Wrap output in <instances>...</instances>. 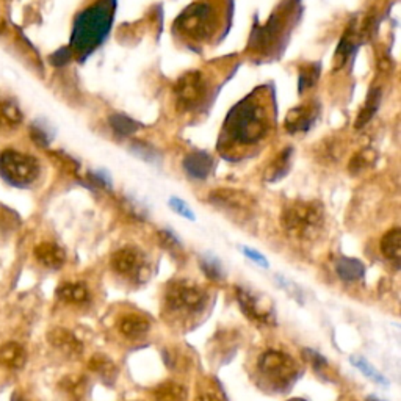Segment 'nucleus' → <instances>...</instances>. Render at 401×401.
I'll list each match as a JSON object with an SVG mask.
<instances>
[{"label": "nucleus", "instance_id": "nucleus-1", "mask_svg": "<svg viewBox=\"0 0 401 401\" xmlns=\"http://www.w3.org/2000/svg\"><path fill=\"white\" fill-rule=\"evenodd\" d=\"M116 0H99L75 18L71 49L85 55L101 46L109 37L115 18Z\"/></svg>", "mask_w": 401, "mask_h": 401}, {"label": "nucleus", "instance_id": "nucleus-2", "mask_svg": "<svg viewBox=\"0 0 401 401\" xmlns=\"http://www.w3.org/2000/svg\"><path fill=\"white\" fill-rule=\"evenodd\" d=\"M325 209L319 201H293L280 214L284 232L298 242H312L325 228Z\"/></svg>", "mask_w": 401, "mask_h": 401}, {"label": "nucleus", "instance_id": "nucleus-3", "mask_svg": "<svg viewBox=\"0 0 401 401\" xmlns=\"http://www.w3.org/2000/svg\"><path fill=\"white\" fill-rule=\"evenodd\" d=\"M266 119L264 109L256 102L246 99L230 110L224 121V133L229 142L242 146L260 142L266 133Z\"/></svg>", "mask_w": 401, "mask_h": 401}, {"label": "nucleus", "instance_id": "nucleus-4", "mask_svg": "<svg viewBox=\"0 0 401 401\" xmlns=\"http://www.w3.org/2000/svg\"><path fill=\"white\" fill-rule=\"evenodd\" d=\"M257 370L274 390H287L300 376L298 365L292 356L270 350L259 357Z\"/></svg>", "mask_w": 401, "mask_h": 401}, {"label": "nucleus", "instance_id": "nucleus-5", "mask_svg": "<svg viewBox=\"0 0 401 401\" xmlns=\"http://www.w3.org/2000/svg\"><path fill=\"white\" fill-rule=\"evenodd\" d=\"M209 295L193 280H171L165 292V306L174 314H199L207 306Z\"/></svg>", "mask_w": 401, "mask_h": 401}, {"label": "nucleus", "instance_id": "nucleus-6", "mask_svg": "<svg viewBox=\"0 0 401 401\" xmlns=\"http://www.w3.org/2000/svg\"><path fill=\"white\" fill-rule=\"evenodd\" d=\"M0 175L10 185L25 188L38 179L39 164L27 154L6 149L0 154Z\"/></svg>", "mask_w": 401, "mask_h": 401}, {"label": "nucleus", "instance_id": "nucleus-7", "mask_svg": "<svg viewBox=\"0 0 401 401\" xmlns=\"http://www.w3.org/2000/svg\"><path fill=\"white\" fill-rule=\"evenodd\" d=\"M111 270L119 276L132 280V283H142L149 274V264L144 252L137 246L125 245L116 249L110 259Z\"/></svg>", "mask_w": 401, "mask_h": 401}, {"label": "nucleus", "instance_id": "nucleus-8", "mask_svg": "<svg viewBox=\"0 0 401 401\" xmlns=\"http://www.w3.org/2000/svg\"><path fill=\"white\" fill-rule=\"evenodd\" d=\"M179 29L195 38H204L212 30V8L207 4H195L178 19Z\"/></svg>", "mask_w": 401, "mask_h": 401}, {"label": "nucleus", "instance_id": "nucleus-9", "mask_svg": "<svg viewBox=\"0 0 401 401\" xmlns=\"http://www.w3.org/2000/svg\"><path fill=\"white\" fill-rule=\"evenodd\" d=\"M235 298L238 306L242 309V312L248 316L249 320L256 323H262V325H273L274 323L273 309L270 304H266L262 297L246 290L243 287H237Z\"/></svg>", "mask_w": 401, "mask_h": 401}, {"label": "nucleus", "instance_id": "nucleus-10", "mask_svg": "<svg viewBox=\"0 0 401 401\" xmlns=\"http://www.w3.org/2000/svg\"><path fill=\"white\" fill-rule=\"evenodd\" d=\"M209 202L218 209L226 210L229 214L238 215H248L254 209V199L249 195L229 188L215 190V192L210 193Z\"/></svg>", "mask_w": 401, "mask_h": 401}, {"label": "nucleus", "instance_id": "nucleus-11", "mask_svg": "<svg viewBox=\"0 0 401 401\" xmlns=\"http://www.w3.org/2000/svg\"><path fill=\"white\" fill-rule=\"evenodd\" d=\"M175 93L179 101L187 105V109H193L204 99V93H206L202 77L196 73L184 75L175 87Z\"/></svg>", "mask_w": 401, "mask_h": 401}, {"label": "nucleus", "instance_id": "nucleus-12", "mask_svg": "<svg viewBox=\"0 0 401 401\" xmlns=\"http://www.w3.org/2000/svg\"><path fill=\"white\" fill-rule=\"evenodd\" d=\"M47 340L54 348L68 357H79L83 353V345L77 337L65 328H54L49 331Z\"/></svg>", "mask_w": 401, "mask_h": 401}, {"label": "nucleus", "instance_id": "nucleus-13", "mask_svg": "<svg viewBox=\"0 0 401 401\" xmlns=\"http://www.w3.org/2000/svg\"><path fill=\"white\" fill-rule=\"evenodd\" d=\"M33 254L41 265H44L46 269L51 270H58L66 262V252L57 243H51V242L39 243L35 246Z\"/></svg>", "mask_w": 401, "mask_h": 401}, {"label": "nucleus", "instance_id": "nucleus-14", "mask_svg": "<svg viewBox=\"0 0 401 401\" xmlns=\"http://www.w3.org/2000/svg\"><path fill=\"white\" fill-rule=\"evenodd\" d=\"M149 321L138 314H128L119 320V333L129 340H140L149 333Z\"/></svg>", "mask_w": 401, "mask_h": 401}, {"label": "nucleus", "instance_id": "nucleus-15", "mask_svg": "<svg viewBox=\"0 0 401 401\" xmlns=\"http://www.w3.org/2000/svg\"><path fill=\"white\" fill-rule=\"evenodd\" d=\"M214 168V159L207 152H192L184 159V170L193 179H206Z\"/></svg>", "mask_w": 401, "mask_h": 401}, {"label": "nucleus", "instance_id": "nucleus-16", "mask_svg": "<svg viewBox=\"0 0 401 401\" xmlns=\"http://www.w3.org/2000/svg\"><path fill=\"white\" fill-rule=\"evenodd\" d=\"M27 362V351L18 342H6L0 347V365L5 369L20 370Z\"/></svg>", "mask_w": 401, "mask_h": 401}, {"label": "nucleus", "instance_id": "nucleus-17", "mask_svg": "<svg viewBox=\"0 0 401 401\" xmlns=\"http://www.w3.org/2000/svg\"><path fill=\"white\" fill-rule=\"evenodd\" d=\"M57 298L68 304H83L90 300V290L83 283H63L57 288Z\"/></svg>", "mask_w": 401, "mask_h": 401}, {"label": "nucleus", "instance_id": "nucleus-18", "mask_svg": "<svg viewBox=\"0 0 401 401\" xmlns=\"http://www.w3.org/2000/svg\"><path fill=\"white\" fill-rule=\"evenodd\" d=\"M156 401H185L188 390L178 381H165L152 390Z\"/></svg>", "mask_w": 401, "mask_h": 401}, {"label": "nucleus", "instance_id": "nucleus-19", "mask_svg": "<svg viewBox=\"0 0 401 401\" xmlns=\"http://www.w3.org/2000/svg\"><path fill=\"white\" fill-rule=\"evenodd\" d=\"M335 271L339 274V278L342 280H359L364 278L365 274V265L357 259H350V257H340L335 264Z\"/></svg>", "mask_w": 401, "mask_h": 401}, {"label": "nucleus", "instance_id": "nucleus-20", "mask_svg": "<svg viewBox=\"0 0 401 401\" xmlns=\"http://www.w3.org/2000/svg\"><path fill=\"white\" fill-rule=\"evenodd\" d=\"M379 246H381V252L387 260L398 264L401 257V230L398 228L387 230Z\"/></svg>", "mask_w": 401, "mask_h": 401}, {"label": "nucleus", "instance_id": "nucleus-21", "mask_svg": "<svg viewBox=\"0 0 401 401\" xmlns=\"http://www.w3.org/2000/svg\"><path fill=\"white\" fill-rule=\"evenodd\" d=\"M58 385L60 390L63 392V395H65L69 401H80L87 390L85 378L80 375H71L63 378Z\"/></svg>", "mask_w": 401, "mask_h": 401}, {"label": "nucleus", "instance_id": "nucleus-22", "mask_svg": "<svg viewBox=\"0 0 401 401\" xmlns=\"http://www.w3.org/2000/svg\"><path fill=\"white\" fill-rule=\"evenodd\" d=\"M90 369L94 373H97V375H101V378H104L109 384L113 383L118 375L116 365L111 362L107 356H102V354H96L91 357Z\"/></svg>", "mask_w": 401, "mask_h": 401}, {"label": "nucleus", "instance_id": "nucleus-23", "mask_svg": "<svg viewBox=\"0 0 401 401\" xmlns=\"http://www.w3.org/2000/svg\"><path fill=\"white\" fill-rule=\"evenodd\" d=\"M110 128L113 129L119 137H129L133 135L138 129L140 124L137 121H133L129 116L121 115V113H115L109 118Z\"/></svg>", "mask_w": 401, "mask_h": 401}, {"label": "nucleus", "instance_id": "nucleus-24", "mask_svg": "<svg viewBox=\"0 0 401 401\" xmlns=\"http://www.w3.org/2000/svg\"><path fill=\"white\" fill-rule=\"evenodd\" d=\"M314 121V116L306 113L302 109L293 110L290 115L287 116V129L290 132H300V130H307L311 128V124Z\"/></svg>", "mask_w": 401, "mask_h": 401}, {"label": "nucleus", "instance_id": "nucleus-25", "mask_svg": "<svg viewBox=\"0 0 401 401\" xmlns=\"http://www.w3.org/2000/svg\"><path fill=\"white\" fill-rule=\"evenodd\" d=\"M350 362L354 365L356 369L361 370L365 376L373 379V381L378 383V384H381V385H387V379L379 373L373 365L367 361L365 357H361V356H351L350 357Z\"/></svg>", "mask_w": 401, "mask_h": 401}, {"label": "nucleus", "instance_id": "nucleus-26", "mask_svg": "<svg viewBox=\"0 0 401 401\" xmlns=\"http://www.w3.org/2000/svg\"><path fill=\"white\" fill-rule=\"evenodd\" d=\"M290 149H285L280 156L274 160V164L270 166V171L266 174V179L270 182H278L279 179H283L288 171V161H290Z\"/></svg>", "mask_w": 401, "mask_h": 401}, {"label": "nucleus", "instance_id": "nucleus-27", "mask_svg": "<svg viewBox=\"0 0 401 401\" xmlns=\"http://www.w3.org/2000/svg\"><path fill=\"white\" fill-rule=\"evenodd\" d=\"M379 99H381V96H379V91H378V90H371L370 94H369L367 104H365L362 113L359 115V118H357V123H356V128H357V129L367 124V123L370 121V119L373 118V115L376 113L378 105H379Z\"/></svg>", "mask_w": 401, "mask_h": 401}, {"label": "nucleus", "instance_id": "nucleus-28", "mask_svg": "<svg viewBox=\"0 0 401 401\" xmlns=\"http://www.w3.org/2000/svg\"><path fill=\"white\" fill-rule=\"evenodd\" d=\"M199 265L204 271V274L209 279L212 280H221L224 273H223V266L220 264V260H218L215 256H202L199 259Z\"/></svg>", "mask_w": 401, "mask_h": 401}, {"label": "nucleus", "instance_id": "nucleus-29", "mask_svg": "<svg viewBox=\"0 0 401 401\" xmlns=\"http://www.w3.org/2000/svg\"><path fill=\"white\" fill-rule=\"evenodd\" d=\"M0 119H2L5 124L16 125L23 121V113H20V110L15 102L2 99L0 101Z\"/></svg>", "mask_w": 401, "mask_h": 401}, {"label": "nucleus", "instance_id": "nucleus-30", "mask_svg": "<svg viewBox=\"0 0 401 401\" xmlns=\"http://www.w3.org/2000/svg\"><path fill=\"white\" fill-rule=\"evenodd\" d=\"M159 242L161 245V248L168 249L173 254L178 256L179 252H182V243L179 242V238L175 237L171 230H160L159 232Z\"/></svg>", "mask_w": 401, "mask_h": 401}, {"label": "nucleus", "instance_id": "nucleus-31", "mask_svg": "<svg viewBox=\"0 0 401 401\" xmlns=\"http://www.w3.org/2000/svg\"><path fill=\"white\" fill-rule=\"evenodd\" d=\"M170 207L174 210L175 214H179L180 216L187 218V220H190V221L196 220V215L193 214V210L190 209V206L185 201H182L179 198H171L170 199Z\"/></svg>", "mask_w": 401, "mask_h": 401}, {"label": "nucleus", "instance_id": "nucleus-32", "mask_svg": "<svg viewBox=\"0 0 401 401\" xmlns=\"http://www.w3.org/2000/svg\"><path fill=\"white\" fill-rule=\"evenodd\" d=\"M18 215L10 209L0 207V229H11L18 224Z\"/></svg>", "mask_w": 401, "mask_h": 401}, {"label": "nucleus", "instance_id": "nucleus-33", "mask_svg": "<svg viewBox=\"0 0 401 401\" xmlns=\"http://www.w3.org/2000/svg\"><path fill=\"white\" fill-rule=\"evenodd\" d=\"M304 357L307 359L309 362H311L312 367L316 370V371H323L325 369H328V362H326V359L323 357L321 354L316 353V351L314 350H304Z\"/></svg>", "mask_w": 401, "mask_h": 401}, {"label": "nucleus", "instance_id": "nucleus-34", "mask_svg": "<svg viewBox=\"0 0 401 401\" xmlns=\"http://www.w3.org/2000/svg\"><path fill=\"white\" fill-rule=\"evenodd\" d=\"M371 164V159L367 157V152H362V154H359V156H356L353 159V161L350 164V171H353V173H357V171H362L365 166H369Z\"/></svg>", "mask_w": 401, "mask_h": 401}, {"label": "nucleus", "instance_id": "nucleus-35", "mask_svg": "<svg viewBox=\"0 0 401 401\" xmlns=\"http://www.w3.org/2000/svg\"><path fill=\"white\" fill-rule=\"evenodd\" d=\"M30 135L33 138V142L37 143L38 146H47L49 142H51V138H49L47 132L44 129L37 128V125H35V128L30 130Z\"/></svg>", "mask_w": 401, "mask_h": 401}, {"label": "nucleus", "instance_id": "nucleus-36", "mask_svg": "<svg viewBox=\"0 0 401 401\" xmlns=\"http://www.w3.org/2000/svg\"><path fill=\"white\" fill-rule=\"evenodd\" d=\"M243 254L251 259V260H254L256 264H259L260 266H264V269H269L270 264H269V260L265 259V256L260 254V252H257L256 249H251V248H243Z\"/></svg>", "mask_w": 401, "mask_h": 401}, {"label": "nucleus", "instance_id": "nucleus-37", "mask_svg": "<svg viewBox=\"0 0 401 401\" xmlns=\"http://www.w3.org/2000/svg\"><path fill=\"white\" fill-rule=\"evenodd\" d=\"M71 57H73L71 49H60V51H57V54L52 55V63L57 66L66 65V63L71 60Z\"/></svg>", "mask_w": 401, "mask_h": 401}, {"label": "nucleus", "instance_id": "nucleus-38", "mask_svg": "<svg viewBox=\"0 0 401 401\" xmlns=\"http://www.w3.org/2000/svg\"><path fill=\"white\" fill-rule=\"evenodd\" d=\"M195 401H221V400L220 397L215 395V393L206 392V393H199V395L195 398Z\"/></svg>", "mask_w": 401, "mask_h": 401}, {"label": "nucleus", "instance_id": "nucleus-39", "mask_svg": "<svg viewBox=\"0 0 401 401\" xmlns=\"http://www.w3.org/2000/svg\"><path fill=\"white\" fill-rule=\"evenodd\" d=\"M11 401H27V400H24L23 397H19L18 393H15V397H13V400Z\"/></svg>", "mask_w": 401, "mask_h": 401}, {"label": "nucleus", "instance_id": "nucleus-40", "mask_svg": "<svg viewBox=\"0 0 401 401\" xmlns=\"http://www.w3.org/2000/svg\"><path fill=\"white\" fill-rule=\"evenodd\" d=\"M367 401H383V400H379V398H376V397H369Z\"/></svg>", "mask_w": 401, "mask_h": 401}, {"label": "nucleus", "instance_id": "nucleus-41", "mask_svg": "<svg viewBox=\"0 0 401 401\" xmlns=\"http://www.w3.org/2000/svg\"><path fill=\"white\" fill-rule=\"evenodd\" d=\"M290 401H304V400H300V398H293V400H290Z\"/></svg>", "mask_w": 401, "mask_h": 401}]
</instances>
